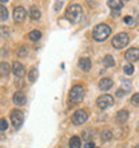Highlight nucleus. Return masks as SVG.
<instances>
[{
	"label": "nucleus",
	"instance_id": "nucleus-35",
	"mask_svg": "<svg viewBox=\"0 0 139 148\" xmlns=\"http://www.w3.org/2000/svg\"><path fill=\"white\" fill-rule=\"evenodd\" d=\"M134 148H139V144H138V145H135V147H134Z\"/></svg>",
	"mask_w": 139,
	"mask_h": 148
},
{
	"label": "nucleus",
	"instance_id": "nucleus-5",
	"mask_svg": "<svg viewBox=\"0 0 139 148\" xmlns=\"http://www.w3.org/2000/svg\"><path fill=\"white\" fill-rule=\"evenodd\" d=\"M11 121L13 127H15V129H20L24 121V113L19 109H13L11 112Z\"/></svg>",
	"mask_w": 139,
	"mask_h": 148
},
{
	"label": "nucleus",
	"instance_id": "nucleus-4",
	"mask_svg": "<svg viewBox=\"0 0 139 148\" xmlns=\"http://www.w3.org/2000/svg\"><path fill=\"white\" fill-rule=\"evenodd\" d=\"M128 42H130V36H128L127 32H119L112 38V46L118 49V50L126 47L128 45Z\"/></svg>",
	"mask_w": 139,
	"mask_h": 148
},
{
	"label": "nucleus",
	"instance_id": "nucleus-16",
	"mask_svg": "<svg viewBox=\"0 0 139 148\" xmlns=\"http://www.w3.org/2000/svg\"><path fill=\"white\" fill-rule=\"evenodd\" d=\"M107 4L110 5V8H111L112 11H115V10H119V8L123 7V1H120V0H110Z\"/></svg>",
	"mask_w": 139,
	"mask_h": 148
},
{
	"label": "nucleus",
	"instance_id": "nucleus-29",
	"mask_svg": "<svg viewBox=\"0 0 139 148\" xmlns=\"http://www.w3.org/2000/svg\"><path fill=\"white\" fill-rule=\"evenodd\" d=\"M27 53H28V50H27V47H22V49H20L19 50V53H18V54L20 55V57H24V55H27Z\"/></svg>",
	"mask_w": 139,
	"mask_h": 148
},
{
	"label": "nucleus",
	"instance_id": "nucleus-32",
	"mask_svg": "<svg viewBox=\"0 0 139 148\" xmlns=\"http://www.w3.org/2000/svg\"><path fill=\"white\" fill-rule=\"evenodd\" d=\"M124 22H126V23H131L132 18H131V16H126V18H124Z\"/></svg>",
	"mask_w": 139,
	"mask_h": 148
},
{
	"label": "nucleus",
	"instance_id": "nucleus-12",
	"mask_svg": "<svg viewBox=\"0 0 139 148\" xmlns=\"http://www.w3.org/2000/svg\"><path fill=\"white\" fill-rule=\"evenodd\" d=\"M78 65H79V67H80L82 70L88 71L90 69H91V59H88V58H80V59H79V62H78Z\"/></svg>",
	"mask_w": 139,
	"mask_h": 148
},
{
	"label": "nucleus",
	"instance_id": "nucleus-36",
	"mask_svg": "<svg viewBox=\"0 0 139 148\" xmlns=\"http://www.w3.org/2000/svg\"><path fill=\"white\" fill-rule=\"evenodd\" d=\"M95 148H98V147H95Z\"/></svg>",
	"mask_w": 139,
	"mask_h": 148
},
{
	"label": "nucleus",
	"instance_id": "nucleus-18",
	"mask_svg": "<svg viewBox=\"0 0 139 148\" xmlns=\"http://www.w3.org/2000/svg\"><path fill=\"white\" fill-rule=\"evenodd\" d=\"M103 65L106 67H112L115 65V61H114V57L112 55H106L103 58Z\"/></svg>",
	"mask_w": 139,
	"mask_h": 148
},
{
	"label": "nucleus",
	"instance_id": "nucleus-25",
	"mask_svg": "<svg viewBox=\"0 0 139 148\" xmlns=\"http://www.w3.org/2000/svg\"><path fill=\"white\" fill-rule=\"evenodd\" d=\"M123 70H124V73L127 74V75H131V74L134 73V66H132L131 63H128V65H124Z\"/></svg>",
	"mask_w": 139,
	"mask_h": 148
},
{
	"label": "nucleus",
	"instance_id": "nucleus-22",
	"mask_svg": "<svg viewBox=\"0 0 139 148\" xmlns=\"http://www.w3.org/2000/svg\"><path fill=\"white\" fill-rule=\"evenodd\" d=\"M8 18V11L3 4H0V20H7Z\"/></svg>",
	"mask_w": 139,
	"mask_h": 148
},
{
	"label": "nucleus",
	"instance_id": "nucleus-8",
	"mask_svg": "<svg viewBox=\"0 0 139 148\" xmlns=\"http://www.w3.org/2000/svg\"><path fill=\"white\" fill-rule=\"evenodd\" d=\"M26 16H27V11H26L23 7H16L15 10H13V20H15L16 23L23 22V20L26 19Z\"/></svg>",
	"mask_w": 139,
	"mask_h": 148
},
{
	"label": "nucleus",
	"instance_id": "nucleus-9",
	"mask_svg": "<svg viewBox=\"0 0 139 148\" xmlns=\"http://www.w3.org/2000/svg\"><path fill=\"white\" fill-rule=\"evenodd\" d=\"M124 57H126V59L130 61V62H135V61H138L139 59V49H136V47H131V49H128V50L126 51Z\"/></svg>",
	"mask_w": 139,
	"mask_h": 148
},
{
	"label": "nucleus",
	"instance_id": "nucleus-24",
	"mask_svg": "<svg viewBox=\"0 0 139 148\" xmlns=\"http://www.w3.org/2000/svg\"><path fill=\"white\" fill-rule=\"evenodd\" d=\"M38 78V69H32L31 71H30V74H28V81L30 82H35V79Z\"/></svg>",
	"mask_w": 139,
	"mask_h": 148
},
{
	"label": "nucleus",
	"instance_id": "nucleus-1",
	"mask_svg": "<svg viewBox=\"0 0 139 148\" xmlns=\"http://www.w3.org/2000/svg\"><path fill=\"white\" fill-rule=\"evenodd\" d=\"M66 18L72 23H79L83 19V10L79 4H71L66 11Z\"/></svg>",
	"mask_w": 139,
	"mask_h": 148
},
{
	"label": "nucleus",
	"instance_id": "nucleus-7",
	"mask_svg": "<svg viewBox=\"0 0 139 148\" xmlns=\"http://www.w3.org/2000/svg\"><path fill=\"white\" fill-rule=\"evenodd\" d=\"M114 104V100H112L111 96L108 94H102L101 97H98L96 100V105L101 108V109H106L108 106H111Z\"/></svg>",
	"mask_w": 139,
	"mask_h": 148
},
{
	"label": "nucleus",
	"instance_id": "nucleus-19",
	"mask_svg": "<svg viewBox=\"0 0 139 148\" xmlns=\"http://www.w3.org/2000/svg\"><path fill=\"white\" fill-rule=\"evenodd\" d=\"M40 36H42V32L38 31V30H34V31H31L30 34H28V38H30V40H32V42L39 40V39H40Z\"/></svg>",
	"mask_w": 139,
	"mask_h": 148
},
{
	"label": "nucleus",
	"instance_id": "nucleus-11",
	"mask_svg": "<svg viewBox=\"0 0 139 148\" xmlns=\"http://www.w3.org/2000/svg\"><path fill=\"white\" fill-rule=\"evenodd\" d=\"M12 71L15 74L16 77H23L24 74H26V67L22 65L20 62H13L12 63Z\"/></svg>",
	"mask_w": 139,
	"mask_h": 148
},
{
	"label": "nucleus",
	"instance_id": "nucleus-33",
	"mask_svg": "<svg viewBox=\"0 0 139 148\" xmlns=\"http://www.w3.org/2000/svg\"><path fill=\"white\" fill-rule=\"evenodd\" d=\"M62 1H60V3H58V4H56V7H55V10H60V7H62Z\"/></svg>",
	"mask_w": 139,
	"mask_h": 148
},
{
	"label": "nucleus",
	"instance_id": "nucleus-3",
	"mask_svg": "<svg viewBox=\"0 0 139 148\" xmlns=\"http://www.w3.org/2000/svg\"><path fill=\"white\" fill-rule=\"evenodd\" d=\"M84 94H86L84 86L82 85L72 86V89L70 90V101L74 102V104H78V102H80L84 98Z\"/></svg>",
	"mask_w": 139,
	"mask_h": 148
},
{
	"label": "nucleus",
	"instance_id": "nucleus-26",
	"mask_svg": "<svg viewBox=\"0 0 139 148\" xmlns=\"http://www.w3.org/2000/svg\"><path fill=\"white\" fill-rule=\"evenodd\" d=\"M130 102H131L132 105L139 106V93H135V94H134V96L131 97V100H130Z\"/></svg>",
	"mask_w": 139,
	"mask_h": 148
},
{
	"label": "nucleus",
	"instance_id": "nucleus-27",
	"mask_svg": "<svg viewBox=\"0 0 139 148\" xmlns=\"http://www.w3.org/2000/svg\"><path fill=\"white\" fill-rule=\"evenodd\" d=\"M8 128V121L5 119H0V131H5Z\"/></svg>",
	"mask_w": 139,
	"mask_h": 148
},
{
	"label": "nucleus",
	"instance_id": "nucleus-10",
	"mask_svg": "<svg viewBox=\"0 0 139 148\" xmlns=\"http://www.w3.org/2000/svg\"><path fill=\"white\" fill-rule=\"evenodd\" d=\"M26 94L23 93V92H16L15 94H13V97H12V101H13V104L15 105H18V106H22V105H24L26 104Z\"/></svg>",
	"mask_w": 139,
	"mask_h": 148
},
{
	"label": "nucleus",
	"instance_id": "nucleus-34",
	"mask_svg": "<svg viewBox=\"0 0 139 148\" xmlns=\"http://www.w3.org/2000/svg\"><path fill=\"white\" fill-rule=\"evenodd\" d=\"M3 139H4V137H3V136H1V135H0V140H3Z\"/></svg>",
	"mask_w": 139,
	"mask_h": 148
},
{
	"label": "nucleus",
	"instance_id": "nucleus-17",
	"mask_svg": "<svg viewBox=\"0 0 139 148\" xmlns=\"http://www.w3.org/2000/svg\"><path fill=\"white\" fill-rule=\"evenodd\" d=\"M80 145H82L80 137L72 136L71 139H70V148H80Z\"/></svg>",
	"mask_w": 139,
	"mask_h": 148
},
{
	"label": "nucleus",
	"instance_id": "nucleus-31",
	"mask_svg": "<svg viewBox=\"0 0 139 148\" xmlns=\"http://www.w3.org/2000/svg\"><path fill=\"white\" fill-rule=\"evenodd\" d=\"M84 147H86V148H95V144H94L92 141H87Z\"/></svg>",
	"mask_w": 139,
	"mask_h": 148
},
{
	"label": "nucleus",
	"instance_id": "nucleus-14",
	"mask_svg": "<svg viewBox=\"0 0 139 148\" xmlns=\"http://www.w3.org/2000/svg\"><path fill=\"white\" fill-rule=\"evenodd\" d=\"M128 119V112L127 110H119V112L116 113V121L118 123H120V124H123V123H126Z\"/></svg>",
	"mask_w": 139,
	"mask_h": 148
},
{
	"label": "nucleus",
	"instance_id": "nucleus-21",
	"mask_svg": "<svg viewBox=\"0 0 139 148\" xmlns=\"http://www.w3.org/2000/svg\"><path fill=\"white\" fill-rule=\"evenodd\" d=\"M30 15L34 20H38L40 19V11H39L36 7H31V11H30Z\"/></svg>",
	"mask_w": 139,
	"mask_h": 148
},
{
	"label": "nucleus",
	"instance_id": "nucleus-30",
	"mask_svg": "<svg viewBox=\"0 0 139 148\" xmlns=\"http://www.w3.org/2000/svg\"><path fill=\"white\" fill-rule=\"evenodd\" d=\"M127 93V92H126V90H123V89H119L118 90V92H116V96H118V97H122V96H124V94Z\"/></svg>",
	"mask_w": 139,
	"mask_h": 148
},
{
	"label": "nucleus",
	"instance_id": "nucleus-6",
	"mask_svg": "<svg viewBox=\"0 0 139 148\" xmlns=\"http://www.w3.org/2000/svg\"><path fill=\"white\" fill-rule=\"evenodd\" d=\"M87 119H88L87 112H86L84 109H79V110H76V112L74 113L72 123L75 125H80V124H84L86 121H87Z\"/></svg>",
	"mask_w": 139,
	"mask_h": 148
},
{
	"label": "nucleus",
	"instance_id": "nucleus-13",
	"mask_svg": "<svg viewBox=\"0 0 139 148\" xmlns=\"http://www.w3.org/2000/svg\"><path fill=\"white\" fill-rule=\"evenodd\" d=\"M112 85H114V82H112V79H110V78H103V79H101V82H99V88H101L102 90H108L110 88H112Z\"/></svg>",
	"mask_w": 139,
	"mask_h": 148
},
{
	"label": "nucleus",
	"instance_id": "nucleus-15",
	"mask_svg": "<svg viewBox=\"0 0 139 148\" xmlns=\"http://www.w3.org/2000/svg\"><path fill=\"white\" fill-rule=\"evenodd\" d=\"M9 71H11V67H9V65L7 62L0 63V75L1 77H7L8 74H9Z\"/></svg>",
	"mask_w": 139,
	"mask_h": 148
},
{
	"label": "nucleus",
	"instance_id": "nucleus-2",
	"mask_svg": "<svg viewBox=\"0 0 139 148\" xmlns=\"http://www.w3.org/2000/svg\"><path fill=\"white\" fill-rule=\"evenodd\" d=\"M110 34H111V28L108 27L107 24H98L96 27L94 28L92 31V38L96 40V42H103V40H106V39L110 36Z\"/></svg>",
	"mask_w": 139,
	"mask_h": 148
},
{
	"label": "nucleus",
	"instance_id": "nucleus-23",
	"mask_svg": "<svg viewBox=\"0 0 139 148\" xmlns=\"http://www.w3.org/2000/svg\"><path fill=\"white\" fill-rule=\"evenodd\" d=\"M0 36L1 38H8L9 36V28L7 26H0Z\"/></svg>",
	"mask_w": 139,
	"mask_h": 148
},
{
	"label": "nucleus",
	"instance_id": "nucleus-28",
	"mask_svg": "<svg viewBox=\"0 0 139 148\" xmlns=\"http://www.w3.org/2000/svg\"><path fill=\"white\" fill-rule=\"evenodd\" d=\"M122 85H124L123 90H126V92H127V90L130 89V88H131V82L128 81V79H124V81H123V84H122Z\"/></svg>",
	"mask_w": 139,
	"mask_h": 148
},
{
	"label": "nucleus",
	"instance_id": "nucleus-20",
	"mask_svg": "<svg viewBox=\"0 0 139 148\" xmlns=\"http://www.w3.org/2000/svg\"><path fill=\"white\" fill-rule=\"evenodd\" d=\"M101 139L103 141H108L110 139H112V132L110 129H103L101 133Z\"/></svg>",
	"mask_w": 139,
	"mask_h": 148
}]
</instances>
